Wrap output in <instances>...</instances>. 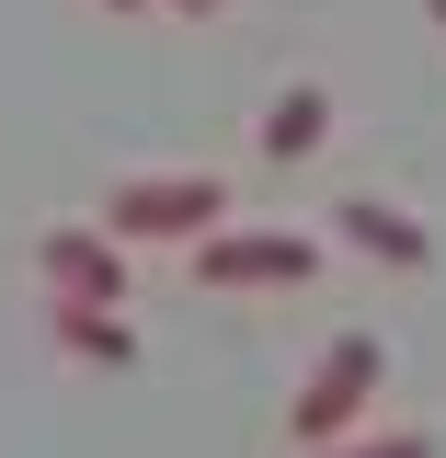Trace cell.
<instances>
[{
	"label": "cell",
	"instance_id": "1",
	"mask_svg": "<svg viewBox=\"0 0 446 458\" xmlns=\"http://www.w3.org/2000/svg\"><path fill=\"white\" fill-rule=\"evenodd\" d=\"M92 229H104L114 252L126 241H206V229H229V183L218 172H126Z\"/></svg>",
	"mask_w": 446,
	"mask_h": 458
},
{
	"label": "cell",
	"instance_id": "2",
	"mask_svg": "<svg viewBox=\"0 0 446 458\" xmlns=\"http://www.w3.org/2000/svg\"><path fill=\"white\" fill-rule=\"evenodd\" d=\"M378 378H390V344H378V333H332V344H321V367H309L298 401H286V436H298V447H343V436L366 424Z\"/></svg>",
	"mask_w": 446,
	"mask_h": 458
},
{
	"label": "cell",
	"instance_id": "3",
	"mask_svg": "<svg viewBox=\"0 0 446 458\" xmlns=\"http://www.w3.org/2000/svg\"><path fill=\"white\" fill-rule=\"evenodd\" d=\"M321 241L309 229H206L195 241V286H309Z\"/></svg>",
	"mask_w": 446,
	"mask_h": 458
},
{
	"label": "cell",
	"instance_id": "4",
	"mask_svg": "<svg viewBox=\"0 0 446 458\" xmlns=\"http://www.w3.org/2000/svg\"><path fill=\"white\" fill-rule=\"evenodd\" d=\"M35 264H46V286H57V310H126V252H114L92 218H57V229H35Z\"/></svg>",
	"mask_w": 446,
	"mask_h": 458
},
{
	"label": "cell",
	"instance_id": "5",
	"mask_svg": "<svg viewBox=\"0 0 446 458\" xmlns=\"http://www.w3.org/2000/svg\"><path fill=\"white\" fill-rule=\"evenodd\" d=\"M343 241H355V252H378V264H400V276H412V264H435V229L412 218V207H390V195H343Z\"/></svg>",
	"mask_w": 446,
	"mask_h": 458
},
{
	"label": "cell",
	"instance_id": "6",
	"mask_svg": "<svg viewBox=\"0 0 446 458\" xmlns=\"http://www.w3.org/2000/svg\"><path fill=\"white\" fill-rule=\"evenodd\" d=\"M321 138H332V92H321V81H286L275 104H264V161H275V172H298Z\"/></svg>",
	"mask_w": 446,
	"mask_h": 458
},
{
	"label": "cell",
	"instance_id": "7",
	"mask_svg": "<svg viewBox=\"0 0 446 458\" xmlns=\"http://www.w3.org/2000/svg\"><path fill=\"white\" fill-rule=\"evenodd\" d=\"M46 333L80 355V367H126L138 355V333H126V310H46Z\"/></svg>",
	"mask_w": 446,
	"mask_h": 458
},
{
	"label": "cell",
	"instance_id": "8",
	"mask_svg": "<svg viewBox=\"0 0 446 458\" xmlns=\"http://www.w3.org/2000/svg\"><path fill=\"white\" fill-rule=\"evenodd\" d=\"M309 458H435L424 424H390V436H343V447H309Z\"/></svg>",
	"mask_w": 446,
	"mask_h": 458
},
{
	"label": "cell",
	"instance_id": "9",
	"mask_svg": "<svg viewBox=\"0 0 446 458\" xmlns=\"http://www.w3.org/2000/svg\"><path fill=\"white\" fill-rule=\"evenodd\" d=\"M172 12H195V23H206V12H218V0H172Z\"/></svg>",
	"mask_w": 446,
	"mask_h": 458
},
{
	"label": "cell",
	"instance_id": "10",
	"mask_svg": "<svg viewBox=\"0 0 446 458\" xmlns=\"http://www.w3.org/2000/svg\"><path fill=\"white\" fill-rule=\"evenodd\" d=\"M104 12H149V0H104Z\"/></svg>",
	"mask_w": 446,
	"mask_h": 458
},
{
	"label": "cell",
	"instance_id": "11",
	"mask_svg": "<svg viewBox=\"0 0 446 458\" xmlns=\"http://www.w3.org/2000/svg\"><path fill=\"white\" fill-rule=\"evenodd\" d=\"M424 12H435V23H446V0H424Z\"/></svg>",
	"mask_w": 446,
	"mask_h": 458
}]
</instances>
